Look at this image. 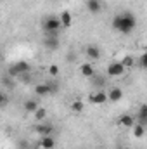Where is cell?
Instances as JSON below:
<instances>
[{
  "label": "cell",
  "mask_w": 147,
  "mask_h": 149,
  "mask_svg": "<svg viewBox=\"0 0 147 149\" xmlns=\"http://www.w3.org/2000/svg\"><path fill=\"white\" fill-rule=\"evenodd\" d=\"M137 26V17L130 12H123L112 17V28L123 35H128L130 31H133Z\"/></svg>",
  "instance_id": "6da1fadb"
},
{
  "label": "cell",
  "mask_w": 147,
  "mask_h": 149,
  "mask_svg": "<svg viewBox=\"0 0 147 149\" xmlns=\"http://www.w3.org/2000/svg\"><path fill=\"white\" fill-rule=\"evenodd\" d=\"M106 73H107V76H111V78H118V76L125 74V68H123V64H121L119 61H114V63H111L109 66H107Z\"/></svg>",
  "instance_id": "7a4b0ae2"
},
{
  "label": "cell",
  "mask_w": 147,
  "mask_h": 149,
  "mask_svg": "<svg viewBox=\"0 0 147 149\" xmlns=\"http://www.w3.org/2000/svg\"><path fill=\"white\" fill-rule=\"evenodd\" d=\"M88 101L95 106H101V104H106L107 102V94L104 90H97V92H92L88 95Z\"/></svg>",
  "instance_id": "3957f363"
},
{
  "label": "cell",
  "mask_w": 147,
  "mask_h": 149,
  "mask_svg": "<svg viewBox=\"0 0 147 149\" xmlns=\"http://www.w3.org/2000/svg\"><path fill=\"white\" fill-rule=\"evenodd\" d=\"M62 24H61V21H59V17H47L45 21H43V30H45V33L47 31H59V28H61Z\"/></svg>",
  "instance_id": "277c9868"
},
{
  "label": "cell",
  "mask_w": 147,
  "mask_h": 149,
  "mask_svg": "<svg viewBox=\"0 0 147 149\" xmlns=\"http://www.w3.org/2000/svg\"><path fill=\"white\" fill-rule=\"evenodd\" d=\"M90 81H92V85L97 88V90H102L104 87H106V81H107V78H106V74H92L90 76Z\"/></svg>",
  "instance_id": "5b68a950"
},
{
  "label": "cell",
  "mask_w": 147,
  "mask_h": 149,
  "mask_svg": "<svg viewBox=\"0 0 147 149\" xmlns=\"http://www.w3.org/2000/svg\"><path fill=\"white\" fill-rule=\"evenodd\" d=\"M35 130H37V134H40L42 137H43V135H52L54 125H52V123H38L37 127H35Z\"/></svg>",
  "instance_id": "8992f818"
},
{
  "label": "cell",
  "mask_w": 147,
  "mask_h": 149,
  "mask_svg": "<svg viewBox=\"0 0 147 149\" xmlns=\"http://www.w3.org/2000/svg\"><path fill=\"white\" fill-rule=\"evenodd\" d=\"M121 99H123V90L119 87H112L109 90V94H107V101H111V102H119Z\"/></svg>",
  "instance_id": "52a82bcc"
},
{
  "label": "cell",
  "mask_w": 147,
  "mask_h": 149,
  "mask_svg": "<svg viewBox=\"0 0 147 149\" xmlns=\"http://www.w3.org/2000/svg\"><path fill=\"white\" fill-rule=\"evenodd\" d=\"M12 68L17 73V76L23 74V73H30V63L28 61H17L16 64H12Z\"/></svg>",
  "instance_id": "ba28073f"
},
{
  "label": "cell",
  "mask_w": 147,
  "mask_h": 149,
  "mask_svg": "<svg viewBox=\"0 0 147 149\" xmlns=\"http://www.w3.org/2000/svg\"><path fill=\"white\" fill-rule=\"evenodd\" d=\"M43 45L49 50H57L59 49V37H43Z\"/></svg>",
  "instance_id": "9c48e42d"
},
{
  "label": "cell",
  "mask_w": 147,
  "mask_h": 149,
  "mask_svg": "<svg viewBox=\"0 0 147 149\" xmlns=\"http://www.w3.org/2000/svg\"><path fill=\"white\" fill-rule=\"evenodd\" d=\"M118 123H119L121 127H125V128H132V127L135 125V116H132V114H123V116L118 120Z\"/></svg>",
  "instance_id": "30bf717a"
},
{
  "label": "cell",
  "mask_w": 147,
  "mask_h": 149,
  "mask_svg": "<svg viewBox=\"0 0 147 149\" xmlns=\"http://www.w3.org/2000/svg\"><path fill=\"white\" fill-rule=\"evenodd\" d=\"M40 148L42 149H54V146H55V141H54V137L52 135H43L42 139H40Z\"/></svg>",
  "instance_id": "8fae6325"
},
{
  "label": "cell",
  "mask_w": 147,
  "mask_h": 149,
  "mask_svg": "<svg viewBox=\"0 0 147 149\" xmlns=\"http://www.w3.org/2000/svg\"><path fill=\"white\" fill-rule=\"evenodd\" d=\"M85 52H87L88 59H92V61H97V59L101 57V49H99L97 45H88Z\"/></svg>",
  "instance_id": "7c38bea8"
},
{
  "label": "cell",
  "mask_w": 147,
  "mask_h": 149,
  "mask_svg": "<svg viewBox=\"0 0 147 149\" xmlns=\"http://www.w3.org/2000/svg\"><path fill=\"white\" fill-rule=\"evenodd\" d=\"M80 73L83 74L85 78H90L92 74H95V70H94L92 63H85V64H81V66H80Z\"/></svg>",
  "instance_id": "4fadbf2b"
},
{
  "label": "cell",
  "mask_w": 147,
  "mask_h": 149,
  "mask_svg": "<svg viewBox=\"0 0 147 149\" xmlns=\"http://www.w3.org/2000/svg\"><path fill=\"white\" fill-rule=\"evenodd\" d=\"M87 9H88V12H92V14H97V12H101V9H102V3H101L99 0H88V2H87Z\"/></svg>",
  "instance_id": "5bb4252c"
},
{
  "label": "cell",
  "mask_w": 147,
  "mask_h": 149,
  "mask_svg": "<svg viewBox=\"0 0 147 149\" xmlns=\"http://www.w3.org/2000/svg\"><path fill=\"white\" fill-rule=\"evenodd\" d=\"M137 123H140V125H147V106L146 104H142L140 106V109H139V114H137Z\"/></svg>",
  "instance_id": "9a60e30c"
},
{
  "label": "cell",
  "mask_w": 147,
  "mask_h": 149,
  "mask_svg": "<svg viewBox=\"0 0 147 149\" xmlns=\"http://www.w3.org/2000/svg\"><path fill=\"white\" fill-rule=\"evenodd\" d=\"M35 94L40 95V97L49 95V94H50V85H47V83H38L37 87H35Z\"/></svg>",
  "instance_id": "2e32d148"
},
{
  "label": "cell",
  "mask_w": 147,
  "mask_h": 149,
  "mask_svg": "<svg viewBox=\"0 0 147 149\" xmlns=\"http://www.w3.org/2000/svg\"><path fill=\"white\" fill-rule=\"evenodd\" d=\"M38 106H40V104L37 102V99H28V101L24 102V111H26V113H31V114H33V113L38 109Z\"/></svg>",
  "instance_id": "e0dca14e"
},
{
  "label": "cell",
  "mask_w": 147,
  "mask_h": 149,
  "mask_svg": "<svg viewBox=\"0 0 147 149\" xmlns=\"http://www.w3.org/2000/svg\"><path fill=\"white\" fill-rule=\"evenodd\" d=\"M59 21H61V24L69 26V24H71V21H73L71 12H69V10H62V12H61V16H59Z\"/></svg>",
  "instance_id": "ac0fdd59"
},
{
  "label": "cell",
  "mask_w": 147,
  "mask_h": 149,
  "mask_svg": "<svg viewBox=\"0 0 147 149\" xmlns=\"http://www.w3.org/2000/svg\"><path fill=\"white\" fill-rule=\"evenodd\" d=\"M132 128H133V135H135L137 139H142V137H144V134H146V127H144V125L135 123Z\"/></svg>",
  "instance_id": "d6986e66"
},
{
  "label": "cell",
  "mask_w": 147,
  "mask_h": 149,
  "mask_svg": "<svg viewBox=\"0 0 147 149\" xmlns=\"http://www.w3.org/2000/svg\"><path fill=\"white\" fill-rule=\"evenodd\" d=\"M33 114H35V120H37V121H43V120L47 118V109H45V108H40V106H38V109H37L35 113H33Z\"/></svg>",
  "instance_id": "ffe728a7"
},
{
  "label": "cell",
  "mask_w": 147,
  "mask_h": 149,
  "mask_svg": "<svg viewBox=\"0 0 147 149\" xmlns=\"http://www.w3.org/2000/svg\"><path fill=\"white\" fill-rule=\"evenodd\" d=\"M119 63H121V64H123V68L126 70V68H132V66L135 64V59H133L132 56H125V57H123Z\"/></svg>",
  "instance_id": "44dd1931"
},
{
  "label": "cell",
  "mask_w": 147,
  "mask_h": 149,
  "mask_svg": "<svg viewBox=\"0 0 147 149\" xmlns=\"http://www.w3.org/2000/svg\"><path fill=\"white\" fill-rule=\"evenodd\" d=\"M71 109H73L74 113H81L83 111V102H81L80 99H76L73 104H71Z\"/></svg>",
  "instance_id": "7402d4cb"
},
{
  "label": "cell",
  "mask_w": 147,
  "mask_h": 149,
  "mask_svg": "<svg viewBox=\"0 0 147 149\" xmlns=\"http://www.w3.org/2000/svg\"><path fill=\"white\" fill-rule=\"evenodd\" d=\"M7 102H9V97L3 94V92H0V108H3V106H7Z\"/></svg>",
  "instance_id": "603a6c76"
},
{
  "label": "cell",
  "mask_w": 147,
  "mask_h": 149,
  "mask_svg": "<svg viewBox=\"0 0 147 149\" xmlns=\"http://www.w3.org/2000/svg\"><path fill=\"white\" fill-rule=\"evenodd\" d=\"M139 64H140V68H144V70H146V66H147V54H146V52L140 56V59H139Z\"/></svg>",
  "instance_id": "cb8c5ba5"
},
{
  "label": "cell",
  "mask_w": 147,
  "mask_h": 149,
  "mask_svg": "<svg viewBox=\"0 0 147 149\" xmlns=\"http://www.w3.org/2000/svg\"><path fill=\"white\" fill-rule=\"evenodd\" d=\"M17 78H19L21 81H24V83H30V81H31V76H30L28 73H23V74H19Z\"/></svg>",
  "instance_id": "d4e9b609"
},
{
  "label": "cell",
  "mask_w": 147,
  "mask_h": 149,
  "mask_svg": "<svg viewBox=\"0 0 147 149\" xmlns=\"http://www.w3.org/2000/svg\"><path fill=\"white\" fill-rule=\"evenodd\" d=\"M49 73L52 74V76H55V74L59 73V68H57V66H50V68H49Z\"/></svg>",
  "instance_id": "484cf974"
},
{
  "label": "cell",
  "mask_w": 147,
  "mask_h": 149,
  "mask_svg": "<svg viewBox=\"0 0 147 149\" xmlns=\"http://www.w3.org/2000/svg\"><path fill=\"white\" fill-rule=\"evenodd\" d=\"M74 61H76V54L74 52H69L68 54V63H74Z\"/></svg>",
  "instance_id": "4316f807"
},
{
  "label": "cell",
  "mask_w": 147,
  "mask_h": 149,
  "mask_svg": "<svg viewBox=\"0 0 147 149\" xmlns=\"http://www.w3.org/2000/svg\"><path fill=\"white\" fill-rule=\"evenodd\" d=\"M121 149H132V148H121Z\"/></svg>",
  "instance_id": "83f0119b"
},
{
  "label": "cell",
  "mask_w": 147,
  "mask_h": 149,
  "mask_svg": "<svg viewBox=\"0 0 147 149\" xmlns=\"http://www.w3.org/2000/svg\"><path fill=\"white\" fill-rule=\"evenodd\" d=\"M97 149H101V148H97Z\"/></svg>",
  "instance_id": "f1b7e54d"
}]
</instances>
